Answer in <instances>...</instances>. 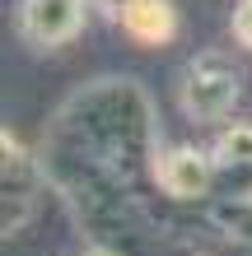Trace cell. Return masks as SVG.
I'll return each mask as SVG.
<instances>
[{
    "label": "cell",
    "instance_id": "1",
    "mask_svg": "<svg viewBox=\"0 0 252 256\" xmlns=\"http://www.w3.org/2000/svg\"><path fill=\"white\" fill-rule=\"evenodd\" d=\"M238 94V74H233L219 56H210V66H191V88H187V108L196 116H219Z\"/></svg>",
    "mask_w": 252,
    "mask_h": 256
},
{
    "label": "cell",
    "instance_id": "2",
    "mask_svg": "<svg viewBox=\"0 0 252 256\" xmlns=\"http://www.w3.org/2000/svg\"><path fill=\"white\" fill-rule=\"evenodd\" d=\"M75 28H80V0H24V33L42 47L75 38Z\"/></svg>",
    "mask_w": 252,
    "mask_h": 256
},
{
    "label": "cell",
    "instance_id": "3",
    "mask_svg": "<svg viewBox=\"0 0 252 256\" xmlns=\"http://www.w3.org/2000/svg\"><path fill=\"white\" fill-rule=\"evenodd\" d=\"M117 19H122V28L136 42H168L177 33V14L168 0H122L117 5Z\"/></svg>",
    "mask_w": 252,
    "mask_h": 256
},
{
    "label": "cell",
    "instance_id": "4",
    "mask_svg": "<svg viewBox=\"0 0 252 256\" xmlns=\"http://www.w3.org/2000/svg\"><path fill=\"white\" fill-rule=\"evenodd\" d=\"M233 33H238L243 47H252V0H243L238 14H233Z\"/></svg>",
    "mask_w": 252,
    "mask_h": 256
}]
</instances>
